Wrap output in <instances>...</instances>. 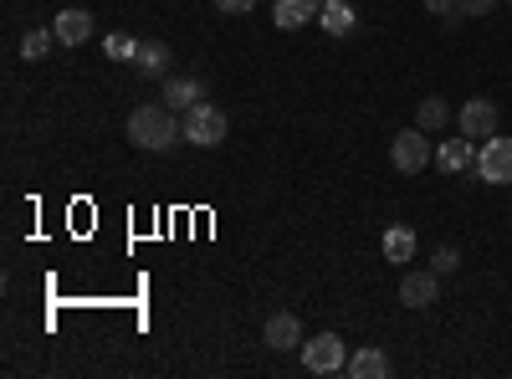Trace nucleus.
<instances>
[{"instance_id":"nucleus-17","label":"nucleus","mask_w":512,"mask_h":379,"mask_svg":"<svg viewBox=\"0 0 512 379\" xmlns=\"http://www.w3.org/2000/svg\"><path fill=\"white\" fill-rule=\"evenodd\" d=\"M169 57H175V52H169L164 41H139L134 67H139V72H149V77H159V72H169Z\"/></svg>"},{"instance_id":"nucleus-15","label":"nucleus","mask_w":512,"mask_h":379,"mask_svg":"<svg viewBox=\"0 0 512 379\" xmlns=\"http://www.w3.org/2000/svg\"><path fill=\"white\" fill-rule=\"evenodd\" d=\"M415 257V231L410 226H390V231H384V262H410Z\"/></svg>"},{"instance_id":"nucleus-4","label":"nucleus","mask_w":512,"mask_h":379,"mask_svg":"<svg viewBox=\"0 0 512 379\" xmlns=\"http://www.w3.org/2000/svg\"><path fill=\"white\" fill-rule=\"evenodd\" d=\"M303 369L313 374H338L349 369V344L338 333H318V339H303Z\"/></svg>"},{"instance_id":"nucleus-24","label":"nucleus","mask_w":512,"mask_h":379,"mask_svg":"<svg viewBox=\"0 0 512 379\" xmlns=\"http://www.w3.org/2000/svg\"><path fill=\"white\" fill-rule=\"evenodd\" d=\"M507 6H512V0H507Z\"/></svg>"},{"instance_id":"nucleus-20","label":"nucleus","mask_w":512,"mask_h":379,"mask_svg":"<svg viewBox=\"0 0 512 379\" xmlns=\"http://www.w3.org/2000/svg\"><path fill=\"white\" fill-rule=\"evenodd\" d=\"M425 11L441 16V21H451V26H456V21H466V16H461V0H425Z\"/></svg>"},{"instance_id":"nucleus-13","label":"nucleus","mask_w":512,"mask_h":379,"mask_svg":"<svg viewBox=\"0 0 512 379\" xmlns=\"http://www.w3.org/2000/svg\"><path fill=\"white\" fill-rule=\"evenodd\" d=\"M164 103L175 108V113H190L195 103H205V82H195V77H169V82H164Z\"/></svg>"},{"instance_id":"nucleus-11","label":"nucleus","mask_w":512,"mask_h":379,"mask_svg":"<svg viewBox=\"0 0 512 379\" xmlns=\"http://www.w3.org/2000/svg\"><path fill=\"white\" fill-rule=\"evenodd\" d=\"M477 164V144L472 139H446L441 149H436V170H446V175H461V170H472Z\"/></svg>"},{"instance_id":"nucleus-14","label":"nucleus","mask_w":512,"mask_h":379,"mask_svg":"<svg viewBox=\"0 0 512 379\" xmlns=\"http://www.w3.org/2000/svg\"><path fill=\"white\" fill-rule=\"evenodd\" d=\"M318 26H323L328 36H349V31L359 26V16H354V6H349V0H323Z\"/></svg>"},{"instance_id":"nucleus-5","label":"nucleus","mask_w":512,"mask_h":379,"mask_svg":"<svg viewBox=\"0 0 512 379\" xmlns=\"http://www.w3.org/2000/svg\"><path fill=\"white\" fill-rule=\"evenodd\" d=\"M472 175H477L482 185H512V139H497V134H492V139L477 149Z\"/></svg>"},{"instance_id":"nucleus-12","label":"nucleus","mask_w":512,"mask_h":379,"mask_svg":"<svg viewBox=\"0 0 512 379\" xmlns=\"http://www.w3.org/2000/svg\"><path fill=\"white\" fill-rule=\"evenodd\" d=\"M390 354H384V349H374V344H364V349H354L349 354V374L354 379H390Z\"/></svg>"},{"instance_id":"nucleus-16","label":"nucleus","mask_w":512,"mask_h":379,"mask_svg":"<svg viewBox=\"0 0 512 379\" xmlns=\"http://www.w3.org/2000/svg\"><path fill=\"white\" fill-rule=\"evenodd\" d=\"M446 123H451V108H446V98H420V108H415V129L436 134V129H446Z\"/></svg>"},{"instance_id":"nucleus-7","label":"nucleus","mask_w":512,"mask_h":379,"mask_svg":"<svg viewBox=\"0 0 512 379\" xmlns=\"http://www.w3.org/2000/svg\"><path fill=\"white\" fill-rule=\"evenodd\" d=\"M441 298V272L436 267H415L400 277V303L405 308H431Z\"/></svg>"},{"instance_id":"nucleus-23","label":"nucleus","mask_w":512,"mask_h":379,"mask_svg":"<svg viewBox=\"0 0 512 379\" xmlns=\"http://www.w3.org/2000/svg\"><path fill=\"white\" fill-rule=\"evenodd\" d=\"M497 0H461V16H487Z\"/></svg>"},{"instance_id":"nucleus-6","label":"nucleus","mask_w":512,"mask_h":379,"mask_svg":"<svg viewBox=\"0 0 512 379\" xmlns=\"http://www.w3.org/2000/svg\"><path fill=\"white\" fill-rule=\"evenodd\" d=\"M456 129L472 139V144H487L497 134V103L492 98H466L461 113H456Z\"/></svg>"},{"instance_id":"nucleus-2","label":"nucleus","mask_w":512,"mask_h":379,"mask_svg":"<svg viewBox=\"0 0 512 379\" xmlns=\"http://www.w3.org/2000/svg\"><path fill=\"white\" fill-rule=\"evenodd\" d=\"M390 164L400 175H420V170H431L436 164V149H431V134L425 129H400L395 144H390Z\"/></svg>"},{"instance_id":"nucleus-3","label":"nucleus","mask_w":512,"mask_h":379,"mask_svg":"<svg viewBox=\"0 0 512 379\" xmlns=\"http://www.w3.org/2000/svg\"><path fill=\"white\" fill-rule=\"evenodd\" d=\"M226 134H231V118H226V108H216V103H195V108L185 113V139H190V144H200V149H216Z\"/></svg>"},{"instance_id":"nucleus-19","label":"nucleus","mask_w":512,"mask_h":379,"mask_svg":"<svg viewBox=\"0 0 512 379\" xmlns=\"http://www.w3.org/2000/svg\"><path fill=\"white\" fill-rule=\"evenodd\" d=\"M103 57H113V62H134V57H139V36L108 31V36H103Z\"/></svg>"},{"instance_id":"nucleus-9","label":"nucleus","mask_w":512,"mask_h":379,"mask_svg":"<svg viewBox=\"0 0 512 379\" xmlns=\"http://www.w3.org/2000/svg\"><path fill=\"white\" fill-rule=\"evenodd\" d=\"M262 339H267V349H277V354L303 349V323H297L292 313H272L267 328H262Z\"/></svg>"},{"instance_id":"nucleus-8","label":"nucleus","mask_w":512,"mask_h":379,"mask_svg":"<svg viewBox=\"0 0 512 379\" xmlns=\"http://www.w3.org/2000/svg\"><path fill=\"white\" fill-rule=\"evenodd\" d=\"M52 31H57V41H62V47H82V41L93 36V11H82V6H67V11H57Z\"/></svg>"},{"instance_id":"nucleus-18","label":"nucleus","mask_w":512,"mask_h":379,"mask_svg":"<svg viewBox=\"0 0 512 379\" xmlns=\"http://www.w3.org/2000/svg\"><path fill=\"white\" fill-rule=\"evenodd\" d=\"M52 41H57L52 26H31V31L21 36V57H26V62H41V57L52 52Z\"/></svg>"},{"instance_id":"nucleus-21","label":"nucleus","mask_w":512,"mask_h":379,"mask_svg":"<svg viewBox=\"0 0 512 379\" xmlns=\"http://www.w3.org/2000/svg\"><path fill=\"white\" fill-rule=\"evenodd\" d=\"M431 267H436L441 277L456 272V267H461V251H456V246H436V262H431Z\"/></svg>"},{"instance_id":"nucleus-22","label":"nucleus","mask_w":512,"mask_h":379,"mask_svg":"<svg viewBox=\"0 0 512 379\" xmlns=\"http://www.w3.org/2000/svg\"><path fill=\"white\" fill-rule=\"evenodd\" d=\"M210 6H216L221 16H246V11L256 6V0H210Z\"/></svg>"},{"instance_id":"nucleus-10","label":"nucleus","mask_w":512,"mask_h":379,"mask_svg":"<svg viewBox=\"0 0 512 379\" xmlns=\"http://www.w3.org/2000/svg\"><path fill=\"white\" fill-rule=\"evenodd\" d=\"M318 11H323V0H277L272 21H277V31H297V26L318 21Z\"/></svg>"},{"instance_id":"nucleus-1","label":"nucleus","mask_w":512,"mask_h":379,"mask_svg":"<svg viewBox=\"0 0 512 379\" xmlns=\"http://www.w3.org/2000/svg\"><path fill=\"white\" fill-rule=\"evenodd\" d=\"M185 139V123L175 118V108L169 103H144L128 113V144L144 149V154H164V149H175Z\"/></svg>"}]
</instances>
